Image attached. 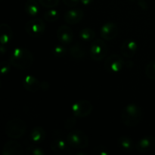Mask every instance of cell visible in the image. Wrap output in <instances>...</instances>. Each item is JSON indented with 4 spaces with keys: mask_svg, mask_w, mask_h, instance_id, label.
<instances>
[{
    "mask_svg": "<svg viewBox=\"0 0 155 155\" xmlns=\"http://www.w3.org/2000/svg\"><path fill=\"white\" fill-rule=\"evenodd\" d=\"M145 74L151 80H155V61L149 62L145 68Z\"/></svg>",
    "mask_w": 155,
    "mask_h": 155,
    "instance_id": "cb8c5ba5",
    "label": "cell"
},
{
    "mask_svg": "<svg viewBox=\"0 0 155 155\" xmlns=\"http://www.w3.org/2000/svg\"><path fill=\"white\" fill-rule=\"evenodd\" d=\"M41 82L32 75H27L23 80V86L27 91L30 92H38L41 89Z\"/></svg>",
    "mask_w": 155,
    "mask_h": 155,
    "instance_id": "2e32d148",
    "label": "cell"
},
{
    "mask_svg": "<svg viewBox=\"0 0 155 155\" xmlns=\"http://www.w3.org/2000/svg\"><path fill=\"white\" fill-rule=\"evenodd\" d=\"M24 153V149L21 144L13 140L6 142L2 150V155H22Z\"/></svg>",
    "mask_w": 155,
    "mask_h": 155,
    "instance_id": "5bb4252c",
    "label": "cell"
},
{
    "mask_svg": "<svg viewBox=\"0 0 155 155\" xmlns=\"http://www.w3.org/2000/svg\"><path fill=\"white\" fill-rule=\"evenodd\" d=\"M155 146V138L148 135L141 138L136 145V149L142 154L149 152Z\"/></svg>",
    "mask_w": 155,
    "mask_h": 155,
    "instance_id": "8fae6325",
    "label": "cell"
},
{
    "mask_svg": "<svg viewBox=\"0 0 155 155\" xmlns=\"http://www.w3.org/2000/svg\"><path fill=\"white\" fill-rule=\"evenodd\" d=\"M79 37L81 40L85 41V42H91L95 39V33L92 29L86 27L80 30L79 33Z\"/></svg>",
    "mask_w": 155,
    "mask_h": 155,
    "instance_id": "7402d4cb",
    "label": "cell"
},
{
    "mask_svg": "<svg viewBox=\"0 0 155 155\" xmlns=\"http://www.w3.org/2000/svg\"><path fill=\"white\" fill-rule=\"evenodd\" d=\"M12 64L10 61H4L1 62L0 64V67H1V73L3 76L7 74L10 71L11 67H12Z\"/></svg>",
    "mask_w": 155,
    "mask_h": 155,
    "instance_id": "f1b7e54d",
    "label": "cell"
},
{
    "mask_svg": "<svg viewBox=\"0 0 155 155\" xmlns=\"http://www.w3.org/2000/svg\"><path fill=\"white\" fill-rule=\"evenodd\" d=\"M26 153L28 155H45V152L42 148L38 146L32 145L28 147L26 150Z\"/></svg>",
    "mask_w": 155,
    "mask_h": 155,
    "instance_id": "484cf974",
    "label": "cell"
},
{
    "mask_svg": "<svg viewBox=\"0 0 155 155\" xmlns=\"http://www.w3.org/2000/svg\"><path fill=\"white\" fill-rule=\"evenodd\" d=\"M84 12L80 8H73L68 10L64 14V21L68 24H77L83 20Z\"/></svg>",
    "mask_w": 155,
    "mask_h": 155,
    "instance_id": "9a60e30c",
    "label": "cell"
},
{
    "mask_svg": "<svg viewBox=\"0 0 155 155\" xmlns=\"http://www.w3.org/2000/svg\"><path fill=\"white\" fill-rule=\"evenodd\" d=\"M68 145L74 149H84L89 146V139L87 135L81 130H73L66 136Z\"/></svg>",
    "mask_w": 155,
    "mask_h": 155,
    "instance_id": "277c9868",
    "label": "cell"
},
{
    "mask_svg": "<svg viewBox=\"0 0 155 155\" xmlns=\"http://www.w3.org/2000/svg\"><path fill=\"white\" fill-rule=\"evenodd\" d=\"M39 4L47 8H52L58 5L59 0H38Z\"/></svg>",
    "mask_w": 155,
    "mask_h": 155,
    "instance_id": "83f0119b",
    "label": "cell"
},
{
    "mask_svg": "<svg viewBox=\"0 0 155 155\" xmlns=\"http://www.w3.org/2000/svg\"><path fill=\"white\" fill-rule=\"evenodd\" d=\"M126 65L124 58L119 54H113L107 57L104 61V69L109 73L120 72Z\"/></svg>",
    "mask_w": 155,
    "mask_h": 155,
    "instance_id": "9c48e42d",
    "label": "cell"
},
{
    "mask_svg": "<svg viewBox=\"0 0 155 155\" xmlns=\"http://www.w3.org/2000/svg\"><path fill=\"white\" fill-rule=\"evenodd\" d=\"M71 109L74 116L79 118H84L92 113L93 105L88 100L81 99L74 102Z\"/></svg>",
    "mask_w": 155,
    "mask_h": 155,
    "instance_id": "ba28073f",
    "label": "cell"
},
{
    "mask_svg": "<svg viewBox=\"0 0 155 155\" xmlns=\"http://www.w3.org/2000/svg\"><path fill=\"white\" fill-rule=\"evenodd\" d=\"M26 13L30 17H35L39 14V6L36 0H27L24 5Z\"/></svg>",
    "mask_w": 155,
    "mask_h": 155,
    "instance_id": "44dd1931",
    "label": "cell"
},
{
    "mask_svg": "<svg viewBox=\"0 0 155 155\" xmlns=\"http://www.w3.org/2000/svg\"><path fill=\"white\" fill-rule=\"evenodd\" d=\"M51 151L58 155H71L73 154L71 147L68 144L66 138L60 132L55 131L53 134V139L50 145Z\"/></svg>",
    "mask_w": 155,
    "mask_h": 155,
    "instance_id": "5b68a950",
    "label": "cell"
},
{
    "mask_svg": "<svg viewBox=\"0 0 155 155\" xmlns=\"http://www.w3.org/2000/svg\"><path fill=\"white\" fill-rule=\"evenodd\" d=\"M24 29L30 36L33 38H39L43 36L45 33V24L39 18H34L26 23Z\"/></svg>",
    "mask_w": 155,
    "mask_h": 155,
    "instance_id": "8992f818",
    "label": "cell"
},
{
    "mask_svg": "<svg viewBox=\"0 0 155 155\" xmlns=\"http://www.w3.org/2000/svg\"><path fill=\"white\" fill-rule=\"evenodd\" d=\"M7 49H6L5 45H1V48H0V52H1V54H4L6 52Z\"/></svg>",
    "mask_w": 155,
    "mask_h": 155,
    "instance_id": "e575fe53",
    "label": "cell"
},
{
    "mask_svg": "<svg viewBox=\"0 0 155 155\" xmlns=\"http://www.w3.org/2000/svg\"><path fill=\"white\" fill-rule=\"evenodd\" d=\"M49 87H50V85L48 82L43 81L42 82V83H41V90L47 91L49 89Z\"/></svg>",
    "mask_w": 155,
    "mask_h": 155,
    "instance_id": "d6a6232c",
    "label": "cell"
},
{
    "mask_svg": "<svg viewBox=\"0 0 155 155\" xmlns=\"http://www.w3.org/2000/svg\"><path fill=\"white\" fill-rule=\"evenodd\" d=\"M138 50V44L134 39H126L120 47V53L123 57L131 58L136 54Z\"/></svg>",
    "mask_w": 155,
    "mask_h": 155,
    "instance_id": "4fadbf2b",
    "label": "cell"
},
{
    "mask_svg": "<svg viewBox=\"0 0 155 155\" xmlns=\"http://www.w3.org/2000/svg\"><path fill=\"white\" fill-rule=\"evenodd\" d=\"M57 38L63 45H69L74 39V31L70 27L61 25L57 30Z\"/></svg>",
    "mask_w": 155,
    "mask_h": 155,
    "instance_id": "7c38bea8",
    "label": "cell"
},
{
    "mask_svg": "<svg viewBox=\"0 0 155 155\" xmlns=\"http://www.w3.org/2000/svg\"><path fill=\"white\" fill-rule=\"evenodd\" d=\"M30 140L34 144H40L46 138V132L42 127H36L30 133Z\"/></svg>",
    "mask_w": 155,
    "mask_h": 155,
    "instance_id": "ac0fdd59",
    "label": "cell"
},
{
    "mask_svg": "<svg viewBox=\"0 0 155 155\" xmlns=\"http://www.w3.org/2000/svg\"><path fill=\"white\" fill-rule=\"evenodd\" d=\"M143 117L142 108L136 104H130L126 106L121 112V121L128 127H136L140 124Z\"/></svg>",
    "mask_w": 155,
    "mask_h": 155,
    "instance_id": "7a4b0ae2",
    "label": "cell"
},
{
    "mask_svg": "<svg viewBox=\"0 0 155 155\" xmlns=\"http://www.w3.org/2000/svg\"><path fill=\"white\" fill-rule=\"evenodd\" d=\"M13 39V32L8 24L2 23L0 24V42L1 45H7Z\"/></svg>",
    "mask_w": 155,
    "mask_h": 155,
    "instance_id": "e0dca14e",
    "label": "cell"
},
{
    "mask_svg": "<svg viewBox=\"0 0 155 155\" xmlns=\"http://www.w3.org/2000/svg\"><path fill=\"white\" fill-rule=\"evenodd\" d=\"M9 61L17 69L26 70L32 66L34 57L30 50L24 48H16L11 53Z\"/></svg>",
    "mask_w": 155,
    "mask_h": 155,
    "instance_id": "6da1fadb",
    "label": "cell"
},
{
    "mask_svg": "<svg viewBox=\"0 0 155 155\" xmlns=\"http://www.w3.org/2000/svg\"><path fill=\"white\" fill-rule=\"evenodd\" d=\"M117 146L124 152L130 153L134 149V142L130 136H122L118 139Z\"/></svg>",
    "mask_w": 155,
    "mask_h": 155,
    "instance_id": "d6986e66",
    "label": "cell"
},
{
    "mask_svg": "<svg viewBox=\"0 0 155 155\" xmlns=\"http://www.w3.org/2000/svg\"><path fill=\"white\" fill-rule=\"evenodd\" d=\"M67 49L66 47L62 44V45H57L52 48V54H54L55 57L57 58H62L67 54Z\"/></svg>",
    "mask_w": 155,
    "mask_h": 155,
    "instance_id": "d4e9b609",
    "label": "cell"
},
{
    "mask_svg": "<svg viewBox=\"0 0 155 155\" xmlns=\"http://www.w3.org/2000/svg\"><path fill=\"white\" fill-rule=\"evenodd\" d=\"M118 34V27L115 23L109 21L105 23L101 27L100 30V35L104 40L110 41L117 37Z\"/></svg>",
    "mask_w": 155,
    "mask_h": 155,
    "instance_id": "30bf717a",
    "label": "cell"
},
{
    "mask_svg": "<svg viewBox=\"0 0 155 155\" xmlns=\"http://www.w3.org/2000/svg\"><path fill=\"white\" fill-rule=\"evenodd\" d=\"M60 18V12L56 9H50L44 14V18L46 21L50 23L55 22Z\"/></svg>",
    "mask_w": 155,
    "mask_h": 155,
    "instance_id": "603a6c76",
    "label": "cell"
},
{
    "mask_svg": "<svg viewBox=\"0 0 155 155\" xmlns=\"http://www.w3.org/2000/svg\"><path fill=\"white\" fill-rule=\"evenodd\" d=\"M138 5L144 11L148 10V4L146 0H138Z\"/></svg>",
    "mask_w": 155,
    "mask_h": 155,
    "instance_id": "1f68e13d",
    "label": "cell"
},
{
    "mask_svg": "<svg viewBox=\"0 0 155 155\" xmlns=\"http://www.w3.org/2000/svg\"><path fill=\"white\" fill-rule=\"evenodd\" d=\"M94 0H80V2H81L82 4L83 5H89L92 4V2H93Z\"/></svg>",
    "mask_w": 155,
    "mask_h": 155,
    "instance_id": "836d02e7",
    "label": "cell"
},
{
    "mask_svg": "<svg viewBox=\"0 0 155 155\" xmlns=\"http://www.w3.org/2000/svg\"><path fill=\"white\" fill-rule=\"evenodd\" d=\"M69 53L74 59L80 60L86 56V49L81 44L75 43L70 47Z\"/></svg>",
    "mask_w": 155,
    "mask_h": 155,
    "instance_id": "ffe728a7",
    "label": "cell"
},
{
    "mask_svg": "<svg viewBox=\"0 0 155 155\" xmlns=\"http://www.w3.org/2000/svg\"><path fill=\"white\" fill-rule=\"evenodd\" d=\"M76 117H71L68 118V119L65 120L64 122V127L66 129H71L72 127H74L75 126V124H77V119Z\"/></svg>",
    "mask_w": 155,
    "mask_h": 155,
    "instance_id": "f546056e",
    "label": "cell"
},
{
    "mask_svg": "<svg viewBox=\"0 0 155 155\" xmlns=\"http://www.w3.org/2000/svg\"><path fill=\"white\" fill-rule=\"evenodd\" d=\"M27 124L20 118H14L6 123L5 133L11 139H21L26 133Z\"/></svg>",
    "mask_w": 155,
    "mask_h": 155,
    "instance_id": "3957f363",
    "label": "cell"
},
{
    "mask_svg": "<svg viewBox=\"0 0 155 155\" xmlns=\"http://www.w3.org/2000/svg\"><path fill=\"white\" fill-rule=\"evenodd\" d=\"M62 1H63L64 4L65 5L68 6V7L74 8L76 7V6L79 4L80 0H62Z\"/></svg>",
    "mask_w": 155,
    "mask_h": 155,
    "instance_id": "4dcf8cb0",
    "label": "cell"
},
{
    "mask_svg": "<svg viewBox=\"0 0 155 155\" xmlns=\"http://www.w3.org/2000/svg\"><path fill=\"white\" fill-rule=\"evenodd\" d=\"M92 154L94 155H109L110 151L104 145H98L92 150Z\"/></svg>",
    "mask_w": 155,
    "mask_h": 155,
    "instance_id": "4316f807",
    "label": "cell"
},
{
    "mask_svg": "<svg viewBox=\"0 0 155 155\" xmlns=\"http://www.w3.org/2000/svg\"><path fill=\"white\" fill-rule=\"evenodd\" d=\"M107 51V44L102 39H97L92 41L90 47V56L92 60L100 61L106 57Z\"/></svg>",
    "mask_w": 155,
    "mask_h": 155,
    "instance_id": "52a82bcc",
    "label": "cell"
},
{
    "mask_svg": "<svg viewBox=\"0 0 155 155\" xmlns=\"http://www.w3.org/2000/svg\"><path fill=\"white\" fill-rule=\"evenodd\" d=\"M76 155H87L86 153H84V152H77L75 154Z\"/></svg>",
    "mask_w": 155,
    "mask_h": 155,
    "instance_id": "d590c367",
    "label": "cell"
}]
</instances>
